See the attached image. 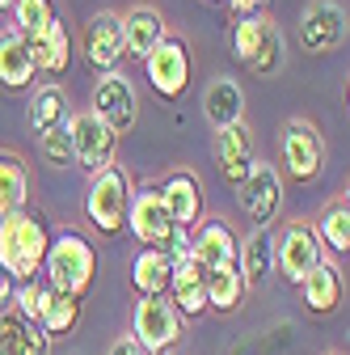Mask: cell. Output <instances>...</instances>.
<instances>
[{
    "label": "cell",
    "instance_id": "cell-1",
    "mask_svg": "<svg viewBox=\"0 0 350 355\" xmlns=\"http://www.w3.org/2000/svg\"><path fill=\"white\" fill-rule=\"evenodd\" d=\"M47 250H51V233L38 211L21 207L13 216H0V271L5 275H13L17 284L38 279Z\"/></svg>",
    "mask_w": 350,
    "mask_h": 355
},
{
    "label": "cell",
    "instance_id": "cell-2",
    "mask_svg": "<svg viewBox=\"0 0 350 355\" xmlns=\"http://www.w3.org/2000/svg\"><path fill=\"white\" fill-rule=\"evenodd\" d=\"M42 275L55 292H68V296H84L93 288V275H98V250L93 241L84 237L80 229H59V237H51V250H47V262H42Z\"/></svg>",
    "mask_w": 350,
    "mask_h": 355
},
{
    "label": "cell",
    "instance_id": "cell-3",
    "mask_svg": "<svg viewBox=\"0 0 350 355\" xmlns=\"http://www.w3.org/2000/svg\"><path fill=\"white\" fill-rule=\"evenodd\" d=\"M84 216L102 237H118L127 229V216H131V182L118 165L102 169L89 178V191H84Z\"/></svg>",
    "mask_w": 350,
    "mask_h": 355
},
{
    "label": "cell",
    "instance_id": "cell-4",
    "mask_svg": "<svg viewBox=\"0 0 350 355\" xmlns=\"http://www.w3.org/2000/svg\"><path fill=\"white\" fill-rule=\"evenodd\" d=\"M232 55L257 72V76H275L283 68V38H279V26L257 13V17H245V21H232Z\"/></svg>",
    "mask_w": 350,
    "mask_h": 355
},
{
    "label": "cell",
    "instance_id": "cell-5",
    "mask_svg": "<svg viewBox=\"0 0 350 355\" xmlns=\"http://www.w3.org/2000/svg\"><path fill=\"white\" fill-rule=\"evenodd\" d=\"M321 258H325V245L308 220H291V225H283V233H275V271L291 288L308 279L321 266Z\"/></svg>",
    "mask_w": 350,
    "mask_h": 355
},
{
    "label": "cell",
    "instance_id": "cell-6",
    "mask_svg": "<svg viewBox=\"0 0 350 355\" xmlns=\"http://www.w3.org/2000/svg\"><path fill=\"white\" fill-rule=\"evenodd\" d=\"M279 157H283V173L295 182H313L325 169V140L317 123L308 119H287L283 136H279Z\"/></svg>",
    "mask_w": 350,
    "mask_h": 355
},
{
    "label": "cell",
    "instance_id": "cell-7",
    "mask_svg": "<svg viewBox=\"0 0 350 355\" xmlns=\"http://www.w3.org/2000/svg\"><path fill=\"white\" fill-rule=\"evenodd\" d=\"M131 330H136V343L148 355H160L182 343V313L165 296H140L136 313H131Z\"/></svg>",
    "mask_w": 350,
    "mask_h": 355
},
{
    "label": "cell",
    "instance_id": "cell-8",
    "mask_svg": "<svg viewBox=\"0 0 350 355\" xmlns=\"http://www.w3.org/2000/svg\"><path fill=\"white\" fill-rule=\"evenodd\" d=\"M68 131H72V161L89 173V178L114 165L118 131H114L110 123H102L93 110H76V114L68 119Z\"/></svg>",
    "mask_w": 350,
    "mask_h": 355
},
{
    "label": "cell",
    "instance_id": "cell-9",
    "mask_svg": "<svg viewBox=\"0 0 350 355\" xmlns=\"http://www.w3.org/2000/svg\"><path fill=\"white\" fill-rule=\"evenodd\" d=\"M127 233H136V241L144 250H165L173 245V237H178V225H173V216L160 199V191H136L131 195V216H127Z\"/></svg>",
    "mask_w": 350,
    "mask_h": 355
},
{
    "label": "cell",
    "instance_id": "cell-10",
    "mask_svg": "<svg viewBox=\"0 0 350 355\" xmlns=\"http://www.w3.org/2000/svg\"><path fill=\"white\" fill-rule=\"evenodd\" d=\"M144 72H148V85L156 89L160 98H182L186 89H190V76H194V68H190V47H186V38H178V34H169L160 47L144 60Z\"/></svg>",
    "mask_w": 350,
    "mask_h": 355
},
{
    "label": "cell",
    "instance_id": "cell-11",
    "mask_svg": "<svg viewBox=\"0 0 350 355\" xmlns=\"http://www.w3.org/2000/svg\"><path fill=\"white\" fill-rule=\"evenodd\" d=\"M346 30H350L346 5H338V0H313L300 13V47L313 51V55H325V51L346 42Z\"/></svg>",
    "mask_w": 350,
    "mask_h": 355
},
{
    "label": "cell",
    "instance_id": "cell-12",
    "mask_svg": "<svg viewBox=\"0 0 350 355\" xmlns=\"http://www.w3.org/2000/svg\"><path fill=\"white\" fill-rule=\"evenodd\" d=\"M241 207L257 229H270V220L283 207V173L270 161H257L249 169V178L241 182Z\"/></svg>",
    "mask_w": 350,
    "mask_h": 355
},
{
    "label": "cell",
    "instance_id": "cell-13",
    "mask_svg": "<svg viewBox=\"0 0 350 355\" xmlns=\"http://www.w3.org/2000/svg\"><path fill=\"white\" fill-rule=\"evenodd\" d=\"M89 110L122 136V131H131V127H136V119H140L136 85H131L122 72H106V76L98 80V89H93V106H89Z\"/></svg>",
    "mask_w": 350,
    "mask_h": 355
},
{
    "label": "cell",
    "instance_id": "cell-14",
    "mask_svg": "<svg viewBox=\"0 0 350 355\" xmlns=\"http://www.w3.org/2000/svg\"><path fill=\"white\" fill-rule=\"evenodd\" d=\"M127 55V34H122V13H93L84 26V60H89L102 76L114 72V64Z\"/></svg>",
    "mask_w": 350,
    "mask_h": 355
},
{
    "label": "cell",
    "instance_id": "cell-15",
    "mask_svg": "<svg viewBox=\"0 0 350 355\" xmlns=\"http://www.w3.org/2000/svg\"><path fill=\"white\" fill-rule=\"evenodd\" d=\"M194 258L203 262V271H241V241L224 220H203L190 229Z\"/></svg>",
    "mask_w": 350,
    "mask_h": 355
},
{
    "label": "cell",
    "instance_id": "cell-16",
    "mask_svg": "<svg viewBox=\"0 0 350 355\" xmlns=\"http://www.w3.org/2000/svg\"><path fill=\"white\" fill-rule=\"evenodd\" d=\"M215 165H220L228 187H241L245 178H249V169L257 165V157H253V136H249L245 123H232L224 131H215Z\"/></svg>",
    "mask_w": 350,
    "mask_h": 355
},
{
    "label": "cell",
    "instance_id": "cell-17",
    "mask_svg": "<svg viewBox=\"0 0 350 355\" xmlns=\"http://www.w3.org/2000/svg\"><path fill=\"white\" fill-rule=\"evenodd\" d=\"M156 191H160V199H165V207H169V216H173V225H178V229L190 233L203 220V187H199V178L190 169L169 173Z\"/></svg>",
    "mask_w": 350,
    "mask_h": 355
},
{
    "label": "cell",
    "instance_id": "cell-18",
    "mask_svg": "<svg viewBox=\"0 0 350 355\" xmlns=\"http://www.w3.org/2000/svg\"><path fill=\"white\" fill-rule=\"evenodd\" d=\"M169 300L178 304L182 318H203V313H207V271H203V262H199L194 254L173 262Z\"/></svg>",
    "mask_w": 350,
    "mask_h": 355
},
{
    "label": "cell",
    "instance_id": "cell-19",
    "mask_svg": "<svg viewBox=\"0 0 350 355\" xmlns=\"http://www.w3.org/2000/svg\"><path fill=\"white\" fill-rule=\"evenodd\" d=\"M122 34H127V55H136V60H148V55L160 47V42L169 38L165 17H160L152 5L127 9V13H122Z\"/></svg>",
    "mask_w": 350,
    "mask_h": 355
},
{
    "label": "cell",
    "instance_id": "cell-20",
    "mask_svg": "<svg viewBox=\"0 0 350 355\" xmlns=\"http://www.w3.org/2000/svg\"><path fill=\"white\" fill-rule=\"evenodd\" d=\"M34 55H30V38L17 30H0V85L21 94L34 85Z\"/></svg>",
    "mask_w": 350,
    "mask_h": 355
},
{
    "label": "cell",
    "instance_id": "cell-21",
    "mask_svg": "<svg viewBox=\"0 0 350 355\" xmlns=\"http://www.w3.org/2000/svg\"><path fill=\"white\" fill-rule=\"evenodd\" d=\"M203 114L215 131H224L232 123H245V94H241V85L228 80V76H215L207 85V94H203Z\"/></svg>",
    "mask_w": 350,
    "mask_h": 355
},
{
    "label": "cell",
    "instance_id": "cell-22",
    "mask_svg": "<svg viewBox=\"0 0 350 355\" xmlns=\"http://www.w3.org/2000/svg\"><path fill=\"white\" fill-rule=\"evenodd\" d=\"M173 284V258L165 250H140L131 258V288L140 296H169Z\"/></svg>",
    "mask_w": 350,
    "mask_h": 355
},
{
    "label": "cell",
    "instance_id": "cell-23",
    "mask_svg": "<svg viewBox=\"0 0 350 355\" xmlns=\"http://www.w3.org/2000/svg\"><path fill=\"white\" fill-rule=\"evenodd\" d=\"M300 292H304V304H308L313 313H333V309L342 304V296H346V284H342L338 262L321 258V266L300 284Z\"/></svg>",
    "mask_w": 350,
    "mask_h": 355
},
{
    "label": "cell",
    "instance_id": "cell-24",
    "mask_svg": "<svg viewBox=\"0 0 350 355\" xmlns=\"http://www.w3.org/2000/svg\"><path fill=\"white\" fill-rule=\"evenodd\" d=\"M30 55H34V68H38V72H51V76L68 72V64H72V34H68V21H55L47 34L30 38Z\"/></svg>",
    "mask_w": 350,
    "mask_h": 355
},
{
    "label": "cell",
    "instance_id": "cell-25",
    "mask_svg": "<svg viewBox=\"0 0 350 355\" xmlns=\"http://www.w3.org/2000/svg\"><path fill=\"white\" fill-rule=\"evenodd\" d=\"M30 199V169L21 161V153L0 148V216L21 211Z\"/></svg>",
    "mask_w": 350,
    "mask_h": 355
},
{
    "label": "cell",
    "instance_id": "cell-26",
    "mask_svg": "<svg viewBox=\"0 0 350 355\" xmlns=\"http://www.w3.org/2000/svg\"><path fill=\"white\" fill-rule=\"evenodd\" d=\"M241 275H245V288H261L275 275V233L270 229H257L241 245Z\"/></svg>",
    "mask_w": 350,
    "mask_h": 355
},
{
    "label": "cell",
    "instance_id": "cell-27",
    "mask_svg": "<svg viewBox=\"0 0 350 355\" xmlns=\"http://www.w3.org/2000/svg\"><path fill=\"white\" fill-rule=\"evenodd\" d=\"M72 119V110H68V94L59 85H42V89H34V102H30V123H34V131L42 136V131H51V127H64Z\"/></svg>",
    "mask_w": 350,
    "mask_h": 355
},
{
    "label": "cell",
    "instance_id": "cell-28",
    "mask_svg": "<svg viewBox=\"0 0 350 355\" xmlns=\"http://www.w3.org/2000/svg\"><path fill=\"white\" fill-rule=\"evenodd\" d=\"M0 338H5L17 355H51V338L42 334V326L17 318V313H0Z\"/></svg>",
    "mask_w": 350,
    "mask_h": 355
},
{
    "label": "cell",
    "instance_id": "cell-29",
    "mask_svg": "<svg viewBox=\"0 0 350 355\" xmlns=\"http://www.w3.org/2000/svg\"><path fill=\"white\" fill-rule=\"evenodd\" d=\"M245 275L241 271H207V309L215 313H237L245 304Z\"/></svg>",
    "mask_w": 350,
    "mask_h": 355
},
{
    "label": "cell",
    "instance_id": "cell-30",
    "mask_svg": "<svg viewBox=\"0 0 350 355\" xmlns=\"http://www.w3.org/2000/svg\"><path fill=\"white\" fill-rule=\"evenodd\" d=\"M76 322H80V300L68 296V292H55V288H51L47 309H42V318H38L42 334H47V338H64V334L76 330Z\"/></svg>",
    "mask_w": 350,
    "mask_h": 355
},
{
    "label": "cell",
    "instance_id": "cell-31",
    "mask_svg": "<svg viewBox=\"0 0 350 355\" xmlns=\"http://www.w3.org/2000/svg\"><path fill=\"white\" fill-rule=\"evenodd\" d=\"M9 13H13V30H17V34H26V38L47 34V30L59 21L55 0H17Z\"/></svg>",
    "mask_w": 350,
    "mask_h": 355
},
{
    "label": "cell",
    "instance_id": "cell-32",
    "mask_svg": "<svg viewBox=\"0 0 350 355\" xmlns=\"http://www.w3.org/2000/svg\"><path fill=\"white\" fill-rule=\"evenodd\" d=\"M317 237H321V245L325 250H333V254H350V207L338 199V203H329L325 211H321V220H317Z\"/></svg>",
    "mask_w": 350,
    "mask_h": 355
},
{
    "label": "cell",
    "instance_id": "cell-33",
    "mask_svg": "<svg viewBox=\"0 0 350 355\" xmlns=\"http://www.w3.org/2000/svg\"><path fill=\"white\" fill-rule=\"evenodd\" d=\"M47 296H51V284L42 279V275H38V279H26V284H17V292H13V313L38 326L42 309H47Z\"/></svg>",
    "mask_w": 350,
    "mask_h": 355
},
{
    "label": "cell",
    "instance_id": "cell-34",
    "mask_svg": "<svg viewBox=\"0 0 350 355\" xmlns=\"http://www.w3.org/2000/svg\"><path fill=\"white\" fill-rule=\"evenodd\" d=\"M38 153L47 157L51 165H68L72 161V131H68V123L42 131V136H38Z\"/></svg>",
    "mask_w": 350,
    "mask_h": 355
},
{
    "label": "cell",
    "instance_id": "cell-35",
    "mask_svg": "<svg viewBox=\"0 0 350 355\" xmlns=\"http://www.w3.org/2000/svg\"><path fill=\"white\" fill-rule=\"evenodd\" d=\"M261 5L266 0H228V13H232V21H245V17H257Z\"/></svg>",
    "mask_w": 350,
    "mask_h": 355
},
{
    "label": "cell",
    "instance_id": "cell-36",
    "mask_svg": "<svg viewBox=\"0 0 350 355\" xmlns=\"http://www.w3.org/2000/svg\"><path fill=\"white\" fill-rule=\"evenodd\" d=\"M106 355H148V351L136 343V334H122V338H114V343H110V351H106Z\"/></svg>",
    "mask_w": 350,
    "mask_h": 355
},
{
    "label": "cell",
    "instance_id": "cell-37",
    "mask_svg": "<svg viewBox=\"0 0 350 355\" xmlns=\"http://www.w3.org/2000/svg\"><path fill=\"white\" fill-rule=\"evenodd\" d=\"M13 292H17V279L0 271V313H9V304H13Z\"/></svg>",
    "mask_w": 350,
    "mask_h": 355
},
{
    "label": "cell",
    "instance_id": "cell-38",
    "mask_svg": "<svg viewBox=\"0 0 350 355\" xmlns=\"http://www.w3.org/2000/svg\"><path fill=\"white\" fill-rule=\"evenodd\" d=\"M0 355H17V351H13V347H9L5 338H0Z\"/></svg>",
    "mask_w": 350,
    "mask_h": 355
},
{
    "label": "cell",
    "instance_id": "cell-39",
    "mask_svg": "<svg viewBox=\"0 0 350 355\" xmlns=\"http://www.w3.org/2000/svg\"><path fill=\"white\" fill-rule=\"evenodd\" d=\"M342 203L350 207V178H346V191H342Z\"/></svg>",
    "mask_w": 350,
    "mask_h": 355
},
{
    "label": "cell",
    "instance_id": "cell-40",
    "mask_svg": "<svg viewBox=\"0 0 350 355\" xmlns=\"http://www.w3.org/2000/svg\"><path fill=\"white\" fill-rule=\"evenodd\" d=\"M17 5V0H0V9H13Z\"/></svg>",
    "mask_w": 350,
    "mask_h": 355
},
{
    "label": "cell",
    "instance_id": "cell-41",
    "mask_svg": "<svg viewBox=\"0 0 350 355\" xmlns=\"http://www.w3.org/2000/svg\"><path fill=\"white\" fill-rule=\"evenodd\" d=\"M346 102H350V89H346Z\"/></svg>",
    "mask_w": 350,
    "mask_h": 355
}]
</instances>
